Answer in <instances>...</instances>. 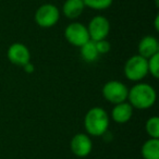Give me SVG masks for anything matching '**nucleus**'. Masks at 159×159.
Returning <instances> with one entry per match:
<instances>
[{"label":"nucleus","instance_id":"obj_14","mask_svg":"<svg viewBox=\"0 0 159 159\" xmlns=\"http://www.w3.org/2000/svg\"><path fill=\"white\" fill-rule=\"evenodd\" d=\"M80 53L85 62H95L100 56L97 51V48H96L95 42L92 39H89L83 46L80 47Z\"/></svg>","mask_w":159,"mask_h":159},{"label":"nucleus","instance_id":"obj_18","mask_svg":"<svg viewBox=\"0 0 159 159\" xmlns=\"http://www.w3.org/2000/svg\"><path fill=\"white\" fill-rule=\"evenodd\" d=\"M95 44H96V48H97V51L99 55H106V53H108L111 49L110 43H109L107 39L97 40V42H95Z\"/></svg>","mask_w":159,"mask_h":159},{"label":"nucleus","instance_id":"obj_6","mask_svg":"<svg viewBox=\"0 0 159 159\" xmlns=\"http://www.w3.org/2000/svg\"><path fill=\"white\" fill-rule=\"evenodd\" d=\"M64 37L69 44L77 48L83 46L85 43L91 39L87 26L80 22H72L66 25L64 30Z\"/></svg>","mask_w":159,"mask_h":159},{"label":"nucleus","instance_id":"obj_8","mask_svg":"<svg viewBox=\"0 0 159 159\" xmlns=\"http://www.w3.org/2000/svg\"><path fill=\"white\" fill-rule=\"evenodd\" d=\"M70 149L79 158L89 156L93 150V142L86 133H77L72 137L70 142Z\"/></svg>","mask_w":159,"mask_h":159},{"label":"nucleus","instance_id":"obj_17","mask_svg":"<svg viewBox=\"0 0 159 159\" xmlns=\"http://www.w3.org/2000/svg\"><path fill=\"white\" fill-rule=\"evenodd\" d=\"M147 66L148 73L152 75L154 79L159 77V53H156L152 57L147 59Z\"/></svg>","mask_w":159,"mask_h":159},{"label":"nucleus","instance_id":"obj_10","mask_svg":"<svg viewBox=\"0 0 159 159\" xmlns=\"http://www.w3.org/2000/svg\"><path fill=\"white\" fill-rule=\"evenodd\" d=\"M156 53H159V42L154 36H144L137 46V55L142 56L145 59L152 57Z\"/></svg>","mask_w":159,"mask_h":159},{"label":"nucleus","instance_id":"obj_4","mask_svg":"<svg viewBox=\"0 0 159 159\" xmlns=\"http://www.w3.org/2000/svg\"><path fill=\"white\" fill-rule=\"evenodd\" d=\"M129 89L123 82L111 80L105 83L102 89V94L105 100L113 105L120 104V102H126L128 99Z\"/></svg>","mask_w":159,"mask_h":159},{"label":"nucleus","instance_id":"obj_5","mask_svg":"<svg viewBox=\"0 0 159 159\" xmlns=\"http://www.w3.org/2000/svg\"><path fill=\"white\" fill-rule=\"evenodd\" d=\"M34 20L42 29H50L59 22L60 10L52 3H44L37 8Z\"/></svg>","mask_w":159,"mask_h":159},{"label":"nucleus","instance_id":"obj_15","mask_svg":"<svg viewBox=\"0 0 159 159\" xmlns=\"http://www.w3.org/2000/svg\"><path fill=\"white\" fill-rule=\"evenodd\" d=\"M145 131L150 139H159V118L157 116L148 118L145 123Z\"/></svg>","mask_w":159,"mask_h":159},{"label":"nucleus","instance_id":"obj_11","mask_svg":"<svg viewBox=\"0 0 159 159\" xmlns=\"http://www.w3.org/2000/svg\"><path fill=\"white\" fill-rule=\"evenodd\" d=\"M110 117L116 123H128L133 117V107L128 102L117 104L111 109Z\"/></svg>","mask_w":159,"mask_h":159},{"label":"nucleus","instance_id":"obj_3","mask_svg":"<svg viewBox=\"0 0 159 159\" xmlns=\"http://www.w3.org/2000/svg\"><path fill=\"white\" fill-rule=\"evenodd\" d=\"M123 73L124 76L131 82H141L148 74L147 59L139 55L130 57L124 63Z\"/></svg>","mask_w":159,"mask_h":159},{"label":"nucleus","instance_id":"obj_13","mask_svg":"<svg viewBox=\"0 0 159 159\" xmlns=\"http://www.w3.org/2000/svg\"><path fill=\"white\" fill-rule=\"evenodd\" d=\"M141 154L144 159H159V139H148L142 145Z\"/></svg>","mask_w":159,"mask_h":159},{"label":"nucleus","instance_id":"obj_20","mask_svg":"<svg viewBox=\"0 0 159 159\" xmlns=\"http://www.w3.org/2000/svg\"><path fill=\"white\" fill-rule=\"evenodd\" d=\"M158 21H159V16L157 14L156 18H155V30H156L157 32L159 31V25H158Z\"/></svg>","mask_w":159,"mask_h":159},{"label":"nucleus","instance_id":"obj_9","mask_svg":"<svg viewBox=\"0 0 159 159\" xmlns=\"http://www.w3.org/2000/svg\"><path fill=\"white\" fill-rule=\"evenodd\" d=\"M7 58L12 64L23 66L31 61V51L22 43H13L7 50Z\"/></svg>","mask_w":159,"mask_h":159},{"label":"nucleus","instance_id":"obj_7","mask_svg":"<svg viewBox=\"0 0 159 159\" xmlns=\"http://www.w3.org/2000/svg\"><path fill=\"white\" fill-rule=\"evenodd\" d=\"M87 31L89 34V38L94 42L107 39V36L110 32V22L106 16L98 14L91 19L87 25Z\"/></svg>","mask_w":159,"mask_h":159},{"label":"nucleus","instance_id":"obj_1","mask_svg":"<svg viewBox=\"0 0 159 159\" xmlns=\"http://www.w3.org/2000/svg\"><path fill=\"white\" fill-rule=\"evenodd\" d=\"M157 99V93L155 89L148 83L137 82L129 89L128 99L129 104L133 107V109L146 110L152 108Z\"/></svg>","mask_w":159,"mask_h":159},{"label":"nucleus","instance_id":"obj_19","mask_svg":"<svg viewBox=\"0 0 159 159\" xmlns=\"http://www.w3.org/2000/svg\"><path fill=\"white\" fill-rule=\"evenodd\" d=\"M22 68H23V70L25 71V73H29V74H32V73L35 71V66H34V64L32 63L31 61L27 62L26 64H24Z\"/></svg>","mask_w":159,"mask_h":159},{"label":"nucleus","instance_id":"obj_16","mask_svg":"<svg viewBox=\"0 0 159 159\" xmlns=\"http://www.w3.org/2000/svg\"><path fill=\"white\" fill-rule=\"evenodd\" d=\"M85 7L89 9L96 10V11H102L106 10L112 5L113 0H83Z\"/></svg>","mask_w":159,"mask_h":159},{"label":"nucleus","instance_id":"obj_2","mask_svg":"<svg viewBox=\"0 0 159 159\" xmlns=\"http://www.w3.org/2000/svg\"><path fill=\"white\" fill-rule=\"evenodd\" d=\"M110 117L102 107H93L84 117V129L89 136H102L108 132Z\"/></svg>","mask_w":159,"mask_h":159},{"label":"nucleus","instance_id":"obj_12","mask_svg":"<svg viewBox=\"0 0 159 159\" xmlns=\"http://www.w3.org/2000/svg\"><path fill=\"white\" fill-rule=\"evenodd\" d=\"M83 0H66L62 5V13L69 20H76L84 12Z\"/></svg>","mask_w":159,"mask_h":159}]
</instances>
